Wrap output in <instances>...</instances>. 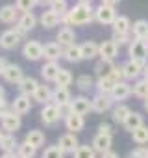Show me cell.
Masks as SVG:
<instances>
[{"label":"cell","instance_id":"obj_26","mask_svg":"<svg viewBox=\"0 0 148 158\" xmlns=\"http://www.w3.org/2000/svg\"><path fill=\"white\" fill-rule=\"evenodd\" d=\"M115 84L117 82L113 80L111 76H102V78H96L95 88H96V93H100V95H111Z\"/></svg>","mask_w":148,"mask_h":158},{"label":"cell","instance_id":"obj_7","mask_svg":"<svg viewBox=\"0 0 148 158\" xmlns=\"http://www.w3.org/2000/svg\"><path fill=\"white\" fill-rule=\"evenodd\" d=\"M41 123L45 125V127H56L59 121H61V115H59V110H57V106L54 104V102H50V104H45L43 108H41Z\"/></svg>","mask_w":148,"mask_h":158},{"label":"cell","instance_id":"obj_11","mask_svg":"<svg viewBox=\"0 0 148 158\" xmlns=\"http://www.w3.org/2000/svg\"><path fill=\"white\" fill-rule=\"evenodd\" d=\"M98 56H100V60L113 61L119 56V45L113 39H107V41L98 43Z\"/></svg>","mask_w":148,"mask_h":158},{"label":"cell","instance_id":"obj_17","mask_svg":"<svg viewBox=\"0 0 148 158\" xmlns=\"http://www.w3.org/2000/svg\"><path fill=\"white\" fill-rule=\"evenodd\" d=\"M91 104H93V112H96V114H104V112L113 110V101H111L109 95H100V93H96V95L91 99Z\"/></svg>","mask_w":148,"mask_h":158},{"label":"cell","instance_id":"obj_15","mask_svg":"<svg viewBox=\"0 0 148 158\" xmlns=\"http://www.w3.org/2000/svg\"><path fill=\"white\" fill-rule=\"evenodd\" d=\"M72 112L74 114H80V115H87L89 112H93V104H91V99L85 97V95H76L72 101Z\"/></svg>","mask_w":148,"mask_h":158},{"label":"cell","instance_id":"obj_32","mask_svg":"<svg viewBox=\"0 0 148 158\" xmlns=\"http://www.w3.org/2000/svg\"><path fill=\"white\" fill-rule=\"evenodd\" d=\"M146 35H148V21H146V19H137V21L131 24V37L144 41Z\"/></svg>","mask_w":148,"mask_h":158},{"label":"cell","instance_id":"obj_12","mask_svg":"<svg viewBox=\"0 0 148 158\" xmlns=\"http://www.w3.org/2000/svg\"><path fill=\"white\" fill-rule=\"evenodd\" d=\"M57 145H59V149H61L65 154H74V151L80 147V141H78V136H76V134L67 132V134H63V136L57 139Z\"/></svg>","mask_w":148,"mask_h":158},{"label":"cell","instance_id":"obj_20","mask_svg":"<svg viewBox=\"0 0 148 158\" xmlns=\"http://www.w3.org/2000/svg\"><path fill=\"white\" fill-rule=\"evenodd\" d=\"M19 10L15 8V4H6L0 8V23L4 24H15L19 21Z\"/></svg>","mask_w":148,"mask_h":158},{"label":"cell","instance_id":"obj_52","mask_svg":"<svg viewBox=\"0 0 148 158\" xmlns=\"http://www.w3.org/2000/svg\"><path fill=\"white\" fill-rule=\"evenodd\" d=\"M100 158H120V156H119V152H115V151L111 149V151H107V152L100 154Z\"/></svg>","mask_w":148,"mask_h":158},{"label":"cell","instance_id":"obj_24","mask_svg":"<svg viewBox=\"0 0 148 158\" xmlns=\"http://www.w3.org/2000/svg\"><path fill=\"white\" fill-rule=\"evenodd\" d=\"M37 86H39V82H37V78H33V76H24L22 80L17 84L21 95H28V97H32V95L35 93Z\"/></svg>","mask_w":148,"mask_h":158},{"label":"cell","instance_id":"obj_3","mask_svg":"<svg viewBox=\"0 0 148 158\" xmlns=\"http://www.w3.org/2000/svg\"><path fill=\"white\" fill-rule=\"evenodd\" d=\"M128 56H130V60L146 63V60H148V45H146V41L131 39V43L128 45Z\"/></svg>","mask_w":148,"mask_h":158},{"label":"cell","instance_id":"obj_58","mask_svg":"<svg viewBox=\"0 0 148 158\" xmlns=\"http://www.w3.org/2000/svg\"><path fill=\"white\" fill-rule=\"evenodd\" d=\"M142 78L148 82V63H146V67H144V71H142Z\"/></svg>","mask_w":148,"mask_h":158},{"label":"cell","instance_id":"obj_5","mask_svg":"<svg viewBox=\"0 0 148 158\" xmlns=\"http://www.w3.org/2000/svg\"><path fill=\"white\" fill-rule=\"evenodd\" d=\"M0 127H2V130L6 134H17V130L22 127V117L10 110L6 115L0 117Z\"/></svg>","mask_w":148,"mask_h":158},{"label":"cell","instance_id":"obj_33","mask_svg":"<svg viewBox=\"0 0 148 158\" xmlns=\"http://www.w3.org/2000/svg\"><path fill=\"white\" fill-rule=\"evenodd\" d=\"M39 23H41V26H45L46 30L56 28V26L59 24V15H57V13H54L52 10H46V11H43V13H41Z\"/></svg>","mask_w":148,"mask_h":158},{"label":"cell","instance_id":"obj_27","mask_svg":"<svg viewBox=\"0 0 148 158\" xmlns=\"http://www.w3.org/2000/svg\"><path fill=\"white\" fill-rule=\"evenodd\" d=\"M131 21H130V17H126V15H117V19H115V23L111 24L113 26V34H131Z\"/></svg>","mask_w":148,"mask_h":158},{"label":"cell","instance_id":"obj_4","mask_svg":"<svg viewBox=\"0 0 148 158\" xmlns=\"http://www.w3.org/2000/svg\"><path fill=\"white\" fill-rule=\"evenodd\" d=\"M146 63L144 61H135V60H128L124 65H122V71H124V80L126 82H135L142 76V71H144Z\"/></svg>","mask_w":148,"mask_h":158},{"label":"cell","instance_id":"obj_8","mask_svg":"<svg viewBox=\"0 0 148 158\" xmlns=\"http://www.w3.org/2000/svg\"><path fill=\"white\" fill-rule=\"evenodd\" d=\"M22 56L28 61H37L43 58V43L37 39H30L22 45Z\"/></svg>","mask_w":148,"mask_h":158},{"label":"cell","instance_id":"obj_50","mask_svg":"<svg viewBox=\"0 0 148 158\" xmlns=\"http://www.w3.org/2000/svg\"><path fill=\"white\" fill-rule=\"evenodd\" d=\"M96 134H104V136H113V127L109 123H100L98 125V132Z\"/></svg>","mask_w":148,"mask_h":158},{"label":"cell","instance_id":"obj_43","mask_svg":"<svg viewBox=\"0 0 148 158\" xmlns=\"http://www.w3.org/2000/svg\"><path fill=\"white\" fill-rule=\"evenodd\" d=\"M41 158H65V152H63V151L59 149V145L56 143V145H48V147L43 151Z\"/></svg>","mask_w":148,"mask_h":158},{"label":"cell","instance_id":"obj_57","mask_svg":"<svg viewBox=\"0 0 148 158\" xmlns=\"http://www.w3.org/2000/svg\"><path fill=\"white\" fill-rule=\"evenodd\" d=\"M4 99H6V89L0 86V101H4Z\"/></svg>","mask_w":148,"mask_h":158},{"label":"cell","instance_id":"obj_29","mask_svg":"<svg viewBox=\"0 0 148 158\" xmlns=\"http://www.w3.org/2000/svg\"><path fill=\"white\" fill-rule=\"evenodd\" d=\"M72 101V95H70V89L68 88H59L56 86L52 89V102L57 106V104H65V102H70Z\"/></svg>","mask_w":148,"mask_h":158},{"label":"cell","instance_id":"obj_44","mask_svg":"<svg viewBox=\"0 0 148 158\" xmlns=\"http://www.w3.org/2000/svg\"><path fill=\"white\" fill-rule=\"evenodd\" d=\"M48 10H52L54 13H57L61 17V15H65L68 11V2L67 0H52V4H50Z\"/></svg>","mask_w":148,"mask_h":158},{"label":"cell","instance_id":"obj_6","mask_svg":"<svg viewBox=\"0 0 148 158\" xmlns=\"http://www.w3.org/2000/svg\"><path fill=\"white\" fill-rule=\"evenodd\" d=\"M117 19V10L113 6H106L100 4L98 8H95V21L104 24V26H111Z\"/></svg>","mask_w":148,"mask_h":158},{"label":"cell","instance_id":"obj_13","mask_svg":"<svg viewBox=\"0 0 148 158\" xmlns=\"http://www.w3.org/2000/svg\"><path fill=\"white\" fill-rule=\"evenodd\" d=\"M131 95V84L130 82H126V80H120V82H117L115 84V88H113V91H111V101L113 102H117V104H120L122 101H126L128 97Z\"/></svg>","mask_w":148,"mask_h":158},{"label":"cell","instance_id":"obj_40","mask_svg":"<svg viewBox=\"0 0 148 158\" xmlns=\"http://www.w3.org/2000/svg\"><path fill=\"white\" fill-rule=\"evenodd\" d=\"M17 154H19V158H35L37 149L32 147V145L26 143V141H21L19 147H17Z\"/></svg>","mask_w":148,"mask_h":158},{"label":"cell","instance_id":"obj_38","mask_svg":"<svg viewBox=\"0 0 148 158\" xmlns=\"http://www.w3.org/2000/svg\"><path fill=\"white\" fill-rule=\"evenodd\" d=\"M72 80H74V76H72V73L68 71V69H63L61 67V71L57 73V76H56V86H59V88H68L70 84H72Z\"/></svg>","mask_w":148,"mask_h":158},{"label":"cell","instance_id":"obj_47","mask_svg":"<svg viewBox=\"0 0 148 158\" xmlns=\"http://www.w3.org/2000/svg\"><path fill=\"white\" fill-rule=\"evenodd\" d=\"M128 158H148V147H146V145L135 147V149L128 154Z\"/></svg>","mask_w":148,"mask_h":158},{"label":"cell","instance_id":"obj_36","mask_svg":"<svg viewBox=\"0 0 148 158\" xmlns=\"http://www.w3.org/2000/svg\"><path fill=\"white\" fill-rule=\"evenodd\" d=\"M131 95H135L137 99H148V82L144 80V78H139V80L133 82L131 86Z\"/></svg>","mask_w":148,"mask_h":158},{"label":"cell","instance_id":"obj_46","mask_svg":"<svg viewBox=\"0 0 148 158\" xmlns=\"http://www.w3.org/2000/svg\"><path fill=\"white\" fill-rule=\"evenodd\" d=\"M111 39L120 47V45H130L133 37H131V34H113V37H111Z\"/></svg>","mask_w":148,"mask_h":158},{"label":"cell","instance_id":"obj_23","mask_svg":"<svg viewBox=\"0 0 148 158\" xmlns=\"http://www.w3.org/2000/svg\"><path fill=\"white\" fill-rule=\"evenodd\" d=\"M59 71H61V67L57 61H45V65L41 67V76L45 82H54Z\"/></svg>","mask_w":148,"mask_h":158},{"label":"cell","instance_id":"obj_62","mask_svg":"<svg viewBox=\"0 0 148 158\" xmlns=\"http://www.w3.org/2000/svg\"><path fill=\"white\" fill-rule=\"evenodd\" d=\"M144 41H146V45H148V35H146V39H144Z\"/></svg>","mask_w":148,"mask_h":158},{"label":"cell","instance_id":"obj_19","mask_svg":"<svg viewBox=\"0 0 148 158\" xmlns=\"http://www.w3.org/2000/svg\"><path fill=\"white\" fill-rule=\"evenodd\" d=\"M63 121H65L67 130H68V132H72V134L82 132V130H84V127H85V117H84V115H80V114H74V112H72L68 117H65Z\"/></svg>","mask_w":148,"mask_h":158},{"label":"cell","instance_id":"obj_60","mask_svg":"<svg viewBox=\"0 0 148 158\" xmlns=\"http://www.w3.org/2000/svg\"><path fill=\"white\" fill-rule=\"evenodd\" d=\"M142 106H144V110L148 112V99H144V102H142Z\"/></svg>","mask_w":148,"mask_h":158},{"label":"cell","instance_id":"obj_56","mask_svg":"<svg viewBox=\"0 0 148 158\" xmlns=\"http://www.w3.org/2000/svg\"><path fill=\"white\" fill-rule=\"evenodd\" d=\"M6 65H8V61H6L4 58H0V76H2V73H4V69H6Z\"/></svg>","mask_w":148,"mask_h":158},{"label":"cell","instance_id":"obj_51","mask_svg":"<svg viewBox=\"0 0 148 158\" xmlns=\"http://www.w3.org/2000/svg\"><path fill=\"white\" fill-rule=\"evenodd\" d=\"M10 110H11V102H8L6 99H4V101H0V117L6 115Z\"/></svg>","mask_w":148,"mask_h":158},{"label":"cell","instance_id":"obj_1","mask_svg":"<svg viewBox=\"0 0 148 158\" xmlns=\"http://www.w3.org/2000/svg\"><path fill=\"white\" fill-rule=\"evenodd\" d=\"M68 15V24L70 26H85L95 21V8L91 4H74L67 11Z\"/></svg>","mask_w":148,"mask_h":158},{"label":"cell","instance_id":"obj_16","mask_svg":"<svg viewBox=\"0 0 148 158\" xmlns=\"http://www.w3.org/2000/svg\"><path fill=\"white\" fill-rule=\"evenodd\" d=\"M43 58L46 61H59L63 58V47H59L56 41H48L43 45Z\"/></svg>","mask_w":148,"mask_h":158},{"label":"cell","instance_id":"obj_59","mask_svg":"<svg viewBox=\"0 0 148 158\" xmlns=\"http://www.w3.org/2000/svg\"><path fill=\"white\" fill-rule=\"evenodd\" d=\"M80 4H93V0H78Z\"/></svg>","mask_w":148,"mask_h":158},{"label":"cell","instance_id":"obj_45","mask_svg":"<svg viewBox=\"0 0 148 158\" xmlns=\"http://www.w3.org/2000/svg\"><path fill=\"white\" fill-rule=\"evenodd\" d=\"M37 6V0H15V8L21 13H28Z\"/></svg>","mask_w":148,"mask_h":158},{"label":"cell","instance_id":"obj_22","mask_svg":"<svg viewBox=\"0 0 148 158\" xmlns=\"http://www.w3.org/2000/svg\"><path fill=\"white\" fill-rule=\"evenodd\" d=\"M32 99H33V102H39V104H50L52 102V89H50V86H46V84H39L37 86V89H35V93L32 95Z\"/></svg>","mask_w":148,"mask_h":158},{"label":"cell","instance_id":"obj_54","mask_svg":"<svg viewBox=\"0 0 148 158\" xmlns=\"http://www.w3.org/2000/svg\"><path fill=\"white\" fill-rule=\"evenodd\" d=\"M119 2H120V0H102L100 4H106V6H113V8H115Z\"/></svg>","mask_w":148,"mask_h":158},{"label":"cell","instance_id":"obj_31","mask_svg":"<svg viewBox=\"0 0 148 158\" xmlns=\"http://www.w3.org/2000/svg\"><path fill=\"white\" fill-rule=\"evenodd\" d=\"M19 139L15 134H4L2 139H0V151L2 152H17V147H19Z\"/></svg>","mask_w":148,"mask_h":158},{"label":"cell","instance_id":"obj_42","mask_svg":"<svg viewBox=\"0 0 148 158\" xmlns=\"http://www.w3.org/2000/svg\"><path fill=\"white\" fill-rule=\"evenodd\" d=\"M74 158H96V152H95V149L87 143V145H82L80 143V147L74 151V154H72Z\"/></svg>","mask_w":148,"mask_h":158},{"label":"cell","instance_id":"obj_21","mask_svg":"<svg viewBox=\"0 0 148 158\" xmlns=\"http://www.w3.org/2000/svg\"><path fill=\"white\" fill-rule=\"evenodd\" d=\"M56 43L59 47H68V45H74L76 43V32H74L72 28H59V32L56 34Z\"/></svg>","mask_w":148,"mask_h":158},{"label":"cell","instance_id":"obj_61","mask_svg":"<svg viewBox=\"0 0 148 158\" xmlns=\"http://www.w3.org/2000/svg\"><path fill=\"white\" fill-rule=\"evenodd\" d=\"M4 134H6V132L2 130V127H0V139H2V136H4Z\"/></svg>","mask_w":148,"mask_h":158},{"label":"cell","instance_id":"obj_28","mask_svg":"<svg viewBox=\"0 0 148 158\" xmlns=\"http://www.w3.org/2000/svg\"><path fill=\"white\" fill-rule=\"evenodd\" d=\"M63 58H65L68 63H78V61H82L84 58H82V48H80V45L74 43V45L65 47V48H63Z\"/></svg>","mask_w":148,"mask_h":158},{"label":"cell","instance_id":"obj_10","mask_svg":"<svg viewBox=\"0 0 148 158\" xmlns=\"http://www.w3.org/2000/svg\"><path fill=\"white\" fill-rule=\"evenodd\" d=\"M21 41H22V37H21L13 28L4 30L2 34H0V48H4V50H13V48H17Z\"/></svg>","mask_w":148,"mask_h":158},{"label":"cell","instance_id":"obj_25","mask_svg":"<svg viewBox=\"0 0 148 158\" xmlns=\"http://www.w3.org/2000/svg\"><path fill=\"white\" fill-rule=\"evenodd\" d=\"M142 125H144V117H142L141 112H131V114L126 117V121L122 123L124 130H128V132H133V130H137V128L142 127Z\"/></svg>","mask_w":148,"mask_h":158},{"label":"cell","instance_id":"obj_2","mask_svg":"<svg viewBox=\"0 0 148 158\" xmlns=\"http://www.w3.org/2000/svg\"><path fill=\"white\" fill-rule=\"evenodd\" d=\"M37 23H39V19L33 15V11H28V13H21V17H19V21H17V26L13 28L21 37H24L28 32H32L35 26H37Z\"/></svg>","mask_w":148,"mask_h":158},{"label":"cell","instance_id":"obj_34","mask_svg":"<svg viewBox=\"0 0 148 158\" xmlns=\"http://www.w3.org/2000/svg\"><path fill=\"white\" fill-rule=\"evenodd\" d=\"M130 114H131V108H130L128 104H124V102L113 106V110H111V117H113V121H115V123H120V125L126 121V117H128Z\"/></svg>","mask_w":148,"mask_h":158},{"label":"cell","instance_id":"obj_9","mask_svg":"<svg viewBox=\"0 0 148 158\" xmlns=\"http://www.w3.org/2000/svg\"><path fill=\"white\" fill-rule=\"evenodd\" d=\"M32 106H33V99L28 97V95H21V93H19V95L11 101V112L19 114L21 117L26 115V114H30Z\"/></svg>","mask_w":148,"mask_h":158},{"label":"cell","instance_id":"obj_53","mask_svg":"<svg viewBox=\"0 0 148 158\" xmlns=\"http://www.w3.org/2000/svg\"><path fill=\"white\" fill-rule=\"evenodd\" d=\"M50 4H52V0H37V6L41 8H50Z\"/></svg>","mask_w":148,"mask_h":158},{"label":"cell","instance_id":"obj_39","mask_svg":"<svg viewBox=\"0 0 148 158\" xmlns=\"http://www.w3.org/2000/svg\"><path fill=\"white\" fill-rule=\"evenodd\" d=\"M113 69H115V63H113V61H106V60H100V61H96V65H95V73H96L98 78L109 76Z\"/></svg>","mask_w":148,"mask_h":158},{"label":"cell","instance_id":"obj_49","mask_svg":"<svg viewBox=\"0 0 148 158\" xmlns=\"http://www.w3.org/2000/svg\"><path fill=\"white\" fill-rule=\"evenodd\" d=\"M115 82H120V80H124V71H122V65H115V69L111 71V74H109Z\"/></svg>","mask_w":148,"mask_h":158},{"label":"cell","instance_id":"obj_41","mask_svg":"<svg viewBox=\"0 0 148 158\" xmlns=\"http://www.w3.org/2000/svg\"><path fill=\"white\" fill-rule=\"evenodd\" d=\"M76 88L80 91H89L91 88H95V80H93V76L89 74H80L76 78Z\"/></svg>","mask_w":148,"mask_h":158},{"label":"cell","instance_id":"obj_18","mask_svg":"<svg viewBox=\"0 0 148 158\" xmlns=\"http://www.w3.org/2000/svg\"><path fill=\"white\" fill-rule=\"evenodd\" d=\"M111 145H113V136H104V134H96L91 141V147L95 149L96 154H104L111 151Z\"/></svg>","mask_w":148,"mask_h":158},{"label":"cell","instance_id":"obj_35","mask_svg":"<svg viewBox=\"0 0 148 158\" xmlns=\"http://www.w3.org/2000/svg\"><path fill=\"white\" fill-rule=\"evenodd\" d=\"M80 48H82L84 60H95L98 56V43L96 41H84V43H80Z\"/></svg>","mask_w":148,"mask_h":158},{"label":"cell","instance_id":"obj_55","mask_svg":"<svg viewBox=\"0 0 148 158\" xmlns=\"http://www.w3.org/2000/svg\"><path fill=\"white\" fill-rule=\"evenodd\" d=\"M0 158H19V154L17 152H2Z\"/></svg>","mask_w":148,"mask_h":158},{"label":"cell","instance_id":"obj_14","mask_svg":"<svg viewBox=\"0 0 148 158\" xmlns=\"http://www.w3.org/2000/svg\"><path fill=\"white\" fill-rule=\"evenodd\" d=\"M2 78L8 82V84H19L22 78H24V73H22V67L17 65V63H8L4 73H2Z\"/></svg>","mask_w":148,"mask_h":158},{"label":"cell","instance_id":"obj_48","mask_svg":"<svg viewBox=\"0 0 148 158\" xmlns=\"http://www.w3.org/2000/svg\"><path fill=\"white\" fill-rule=\"evenodd\" d=\"M57 110H59V115H61V119H65V117H68V115L72 114V104H70V102L57 104Z\"/></svg>","mask_w":148,"mask_h":158},{"label":"cell","instance_id":"obj_37","mask_svg":"<svg viewBox=\"0 0 148 158\" xmlns=\"http://www.w3.org/2000/svg\"><path fill=\"white\" fill-rule=\"evenodd\" d=\"M131 139H133V143L139 145V147L146 145V143H148V125H142V127H139L137 130H133V132H131Z\"/></svg>","mask_w":148,"mask_h":158},{"label":"cell","instance_id":"obj_30","mask_svg":"<svg viewBox=\"0 0 148 158\" xmlns=\"http://www.w3.org/2000/svg\"><path fill=\"white\" fill-rule=\"evenodd\" d=\"M24 141H26V143H30L32 147L39 149V147H43V145H45V141H46V136H45V132H43V130H37V128H33V130L26 132V138H24Z\"/></svg>","mask_w":148,"mask_h":158}]
</instances>
